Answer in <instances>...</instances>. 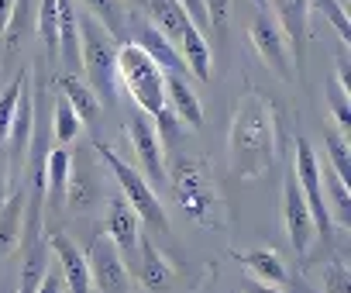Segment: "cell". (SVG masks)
Segmentation results:
<instances>
[{
    "label": "cell",
    "mask_w": 351,
    "mask_h": 293,
    "mask_svg": "<svg viewBox=\"0 0 351 293\" xmlns=\"http://www.w3.org/2000/svg\"><path fill=\"white\" fill-rule=\"evenodd\" d=\"M276 145H279V131H276L272 100L252 86L241 93L234 107L231 134H228V152H231L234 173L245 180L262 176L276 163Z\"/></svg>",
    "instance_id": "6da1fadb"
},
{
    "label": "cell",
    "mask_w": 351,
    "mask_h": 293,
    "mask_svg": "<svg viewBox=\"0 0 351 293\" xmlns=\"http://www.w3.org/2000/svg\"><path fill=\"white\" fill-rule=\"evenodd\" d=\"M165 183L172 190V200L180 204V211L190 214L197 224L217 228L224 221L217 180L210 176L200 156H183V152L172 156V163H165Z\"/></svg>",
    "instance_id": "7a4b0ae2"
},
{
    "label": "cell",
    "mask_w": 351,
    "mask_h": 293,
    "mask_svg": "<svg viewBox=\"0 0 351 293\" xmlns=\"http://www.w3.org/2000/svg\"><path fill=\"white\" fill-rule=\"evenodd\" d=\"M76 21H80V69H83V80L100 97V104H114V93H117V42L86 11L76 14Z\"/></svg>",
    "instance_id": "3957f363"
},
{
    "label": "cell",
    "mask_w": 351,
    "mask_h": 293,
    "mask_svg": "<svg viewBox=\"0 0 351 293\" xmlns=\"http://www.w3.org/2000/svg\"><path fill=\"white\" fill-rule=\"evenodd\" d=\"M117 83L141 114L155 117L165 107V73L134 42L117 45Z\"/></svg>",
    "instance_id": "277c9868"
},
{
    "label": "cell",
    "mask_w": 351,
    "mask_h": 293,
    "mask_svg": "<svg viewBox=\"0 0 351 293\" xmlns=\"http://www.w3.org/2000/svg\"><path fill=\"white\" fill-rule=\"evenodd\" d=\"M93 152H97L100 163H107V169L114 173V180H117V187H121V197L131 204V211L138 214V221L148 224V228L158 231V235H169V214H165V207H162L155 187H152L131 163H124V159L110 149V145H100V141H97Z\"/></svg>",
    "instance_id": "5b68a950"
},
{
    "label": "cell",
    "mask_w": 351,
    "mask_h": 293,
    "mask_svg": "<svg viewBox=\"0 0 351 293\" xmlns=\"http://www.w3.org/2000/svg\"><path fill=\"white\" fill-rule=\"evenodd\" d=\"M293 176L306 197V207L313 214V231L324 238V245L334 242V224H330V211L324 200V176H320V159L313 152V145L306 138H296V156H293Z\"/></svg>",
    "instance_id": "8992f818"
},
{
    "label": "cell",
    "mask_w": 351,
    "mask_h": 293,
    "mask_svg": "<svg viewBox=\"0 0 351 293\" xmlns=\"http://www.w3.org/2000/svg\"><path fill=\"white\" fill-rule=\"evenodd\" d=\"M35 131V86H32V73L21 69V90H18V104H14V117H11V131H8V169H11V183H21V169H25V156H28V141Z\"/></svg>",
    "instance_id": "52a82bcc"
},
{
    "label": "cell",
    "mask_w": 351,
    "mask_h": 293,
    "mask_svg": "<svg viewBox=\"0 0 351 293\" xmlns=\"http://www.w3.org/2000/svg\"><path fill=\"white\" fill-rule=\"evenodd\" d=\"M128 141L134 149V159H138V173L152 183V187H162L165 183V145L155 131V121L141 110H134L128 117Z\"/></svg>",
    "instance_id": "ba28073f"
},
{
    "label": "cell",
    "mask_w": 351,
    "mask_h": 293,
    "mask_svg": "<svg viewBox=\"0 0 351 293\" xmlns=\"http://www.w3.org/2000/svg\"><path fill=\"white\" fill-rule=\"evenodd\" d=\"M86 266H90V286L93 290H100V293H128L131 290V269L107 235L93 238V245L86 252Z\"/></svg>",
    "instance_id": "9c48e42d"
},
{
    "label": "cell",
    "mask_w": 351,
    "mask_h": 293,
    "mask_svg": "<svg viewBox=\"0 0 351 293\" xmlns=\"http://www.w3.org/2000/svg\"><path fill=\"white\" fill-rule=\"evenodd\" d=\"M248 35H252V45H255L258 59H262L282 83H296V69H293L289 45H286V38H282V32H279V25L272 21L269 11H258V14L252 18Z\"/></svg>",
    "instance_id": "30bf717a"
},
{
    "label": "cell",
    "mask_w": 351,
    "mask_h": 293,
    "mask_svg": "<svg viewBox=\"0 0 351 293\" xmlns=\"http://www.w3.org/2000/svg\"><path fill=\"white\" fill-rule=\"evenodd\" d=\"M104 200V183H100V169L93 163V152L80 149L76 156H69V180H66V207L76 214H90L97 204Z\"/></svg>",
    "instance_id": "8fae6325"
},
{
    "label": "cell",
    "mask_w": 351,
    "mask_h": 293,
    "mask_svg": "<svg viewBox=\"0 0 351 293\" xmlns=\"http://www.w3.org/2000/svg\"><path fill=\"white\" fill-rule=\"evenodd\" d=\"M282 224H286L293 252L303 259L310 252L317 231H313V214L306 207V197H303V190H300V183L293 176V166L286 169V180H282Z\"/></svg>",
    "instance_id": "7c38bea8"
},
{
    "label": "cell",
    "mask_w": 351,
    "mask_h": 293,
    "mask_svg": "<svg viewBox=\"0 0 351 293\" xmlns=\"http://www.w3.org/2000/svg\"><path fill=\"white\" fill-rule=\"evenodd\" d=\"M272 21L279 25L289 56L296 62V76H303V56H306V32H310V4L306 0H269Z\"/></svg>",
    "instance_id": "4fadbf2b"
},
{
    "label": "cell",
    "mask_w": 351,
    "mask_h": 293,
    "mask_svg": "<svg viewBox=\"0 0 351 293\" xmlns=\"http://www.w3.org/2000/svg\"><path fill=\"white\" fill-rule=\"evenodd\" d=\"M107 238L117 245V252L128 262V269H134V262H138V242H141V221H138V214L131 211V204L121 194L107 204Z\"/></svg>",
    "instance_id": "5bb4252c"
},
{
    "label": "cell",
    "mask_w": 351,
    "mask_h": 293,
    "mask_svg": "<svg viewBox=\"0 0 351 293\" xmlns=\"http://www.w3.org/2000/svg\"><path fill=\"white\" fill-rule=\"evenodd\" d=\"M45 242H49V248L56 252V262H59V272H62V283L69 286V293H90L93 286H90L86 252H80V245H76L69 235H62V231L49 235Z\"/></svg>",
    "instance_id": "9a60e30c"
},
{
    "label": "cell",
    "mask_w": 351,
    "mask_h": 293,
    "mask_svg": "<svg viewBox=\"0 0 351 293\" xmlns=\"http://www.w3.org/2000/svg\"><path fill=\"white\" fill-rule=\"evenodd\" d=\"M134 276H138V283L148 290V293H165L169 286H172V266H169V259L152 245V238L141 231V242H138V262H134V269H131Z\"/></svg>",
    "instance_id": "2e32d148"
},
{
    "label": "cell",
    "mask_w": 351,
    "mask_h": 293,
    "mask_svg": "<svg viewBox=\"0 0 351 293\" xmlns=\"http://www.w3.org/2000/svg\"><path fill=\"white\" fill-rule=\"evenodd\" d=\"M165 107L186 128H204V104L183 73H165Z\"/></svg>",
    "instance_id": "e0dca14e"
},
{
    "label": "cell",
    "mask_w": 351,
    "mask_h": 293,
    "mask_svg": "<svg viewBox=\"0 0 351 293\" xmlns=\"http://www.w3.org/2000/svg\"><path fill=\"white\" fill-rule=\"evenodd\" d=\"M162 73H183V76H190L186 73V62H183V56H180V49H176L152 21H145L141 28H138V42H134Z\"/></svg>",
    "instance_id": "ac0fdd59"
},
{
    "label": "cell",
    "mask_w": 351,
    "mask_h": 293,
    "mask_svg": "<svg viewBox=\"0 0 351 293\" xmlns=\"http://www.w3.org/2000/svg\"><path fill=\"white\" fill-rule=\"evenodd\" d=\"M21 235H25V190L21 183H14L8 200L0 204V259L18 252Z\"/></svg>",
    "instance_id": "d6986e66"
},
{
    "label": "cell",
    "mask_w": 351,
    "mask_h": 293,
    "mask_svg": "<svg viewBox=\"0 0 351 293\" xmlns=\"http://www.w3.org/2000/svg\"><path fill=\"white\" fill-rule=\"evenodd\" d=\"M176 49H180V56H183V62H186V73H193L197 80H210V73H214L210 49H207L204 32H200L193 21L180 32V38H176Z\"/></svg>",
    "instance_id": "ffe728a7"
},
{
    "label": "cell",
    "mask_w": 351,
    "mask_h": 293,
    "mask_svg": "<svg viewBox=\"0 0 351 293\" xmlns=\"http://www.w3.org/2000/svg\"><path fill=\"white\" fill-rule=\"evenodd\" d=\"M59 93L69 100V107L76 110V117H80L83 124H97V117H100V97L90 90V83H86L83 76L62 73V76H59Z\"/></svg>",
    "instance_id": "44dd1931"
},
{
    "label": "cell",
    "mask_w": 351,
    "mask_h": 293,
    "mask_svg": "<svg viewBox=\"0 0 351 293\" xmlns=\"http://www.w3.org/2000/svg\"><path fill=\"white\" fill-rule=\"evenodd\" d=\"M83 8L90 18H97L104 25V32L114 38V42H124V32L131 25V11L124 0H83Z\"/></svg>",
    "instance_id": "7402d4cb"
},
{
    "label": "cell",
    "mask_w": 351,
    "mask_h": 293,
    "mask_svg": "<svg viewBox=\"0 0 351 293\" xmlns=\"http://www.w3.org/2000/svg\"><path fill=\"white\" fill-rule=\"evenodd\" d=\"M320 176H324V200H327V211H334V218H330V224H337V228H351V187L334 173V169H320Z\"/></svg>",
    "instance_id": "603a6c76"
},
{
    "label": "cell",
    "mask_w": 351,
    "mask_h": 293,
    "mask_svg": "<svg viewBox=\"0 0 351 293\" xmlns=\"http://www.w3.org/2000/svg\"><path fill=\"white\" fill-rule=\"evenodd\" d=\"M241 266H245L255 279L272 283V286H282V283L289 279V276H286V262H282L272 248H255V252L241 255Z\"/></svg>",
    "instance_id": "cb8c5ba5"
},
{
    "label": "cell",
    "mask_w": 351,
    "mask_h": 293,
    "mask_svg": "<svg viewBox=\"0 0 351 293\" xmlns=\"http://www.w3.org/2000/svg\"><path fill=\"white\" fill-rule=\"evenodd\" d=\"M66 180H69V152L62 149H49V159H45V197L62 207L66 204Z\"/></svg>",
    "instance_id": "d4e9b609"
},
{
    "label": "cell",
    "mask_w": 351,
    "mask_h": 293,
    "mask_svg": "<svg viewBox=\"0 0 351 293\" xmlns=\"http://www.w3.org/2000/svg\"><path fill=\"white\" fill-rule=\"evenodd\" d=\"M83 134V121L76 117V110L69 107V100L59 93L56 100H52V138L59 141V145H69V141H76Z\"/></svg>",
    "instance_id": "484cf974"
},
{
    "label": "cell",
    "mask_w": 351,
    "mask_h": 293,
    "mask_svg": "<svg viewBox=\"0 0 351 293\" xmlns=\"http://www.w3.org/2000/svg\"><path fill=\"white\" fill-rule=\"evenodd\" d=\"M310 11L324 14V21L337 32L344 45H351V21H348V0H306Z\"/></svg>",
    "instance_id": "4316f807"
},
{
    "label": "cell",
    "mask_w": 351,
    "mask_h": 293,
    "mask_svg": "<svg viewBox=\"0 0 351 293\" xmlns=\"http://www.w3.org/2000/svg\"><path fill=\"white\" fill-rule=\"evenodd\" d=\"M28 21H32V0H14L11 21H8V28H4V38H0V42H4V56H8V59H11V56L21 49Z\"/></svg>",
    "instance_id": "83f0119b"
},
{
    "label": "cell",
    "mask_w": 351,
    "mask_h": 293,
    "mask_svg": "<svg viewBox=\"0 0 351 293\" xmlns=\"http://www.w3.org/2000/svg\"><path fill=\"white\" fill-rule=\"evenodd\" d=\"M324 145H327V156H330V169L351 187V149H348V141L341 131L327 128L324 131Z\"/></svg>",
    "instance_id": "f1b7e54d"
},
{
    "label": "cell",
    "mask_w": 351,
    "mask_h": 293,
    "mask_svg": "<svg viewBox=\"0 0 351 293\" xmlns=\"http://www.w3.org/2000/svg\"><path fill=\"white\" fill-rule=\"evenodd\" d=\"M327 104H330V110H334L337 131L348 134V131H351V93H348L337 80H330V86H327Z\"/></svg>",
    "instance_id": "f546056e"
},
{
    "label": "cell",
    "mask_w": 351,
    "mask_h": 293,
    "mask_svg": "<svg viewBox=\"0 0 351 293\" xmlns=\"http://www.w3.org/2000/svg\"><path fill=\"white\" fill-rule=\"evenodd\" d=\"M320 286L324 293H351V269L341 259H330L320 269Z\"/></svg>",
    "instance_id": "4dcf8cb0"
},
{
    "label": "cell",
    "mask_w": 351,
    "mask_h": 293,
    "mask_svg": "<svg viewBox=\"0 0 351 293\" xmlns=\"http://www.w3.org/2000/svg\"><path fill=\"white\" fill-rule=\"evenodd\" d=\"M18 90H21V73L8 83V90H0V149L8 141L11 131V117H14V104H18Z\"/></svg>",
    "instance_id": "1f68e13d"
},
{
    "label": "cell",
    "mask_w": 351,
    "mask_h": 293,
    "mask_svg": "<svg viewBox=\"0 0 351 293\" xmlns=\"http://www.w3.org/2000/svg\"><path fill=\"white\" fill-rule=\"evenodd\" d=\"M155 131H158V138H162V145H176V141H180L183 138V131H186V124L180 121V117H176L169 107H162L155 117Z\"/></svg>",
    "instance_id": "d6a6232c"
},
{
    "label": "cell",
    "mask_w": 351,
    "mask_h": 293,
    "mask_svg": "<svg viewBox=\"0 0 351 293\" xmlns=\"http://www.w3.org/2000/svg\"><path fill=\"white\" fill-rule=\"evenodd\" d=\"M204 11H207V28H214L224 38L231 21V0H204Z\"/></svg>",
    "instance_id": "836d02e7"
},
{
    "label": "cell",
    "mask_w": 351,
    "mask_h": 293,
    "mask_svg": "<svg viewBox=\"0 0 351 293\" xmlns=\"http://www.w3.org/2000/svg\"><path fill=\"white\" fill-rule=\"evenodd\" d=\"M62 290H66V283H62V272L49 266V269L42 272V279H38L35 293H62Z\"/></svg>",
    "instance_id": "e575fe53"
},
{
    "label": "cell",
    "mask_w": 351,
    "mask_h": 293,
    "mask_svg": "<svg viewBox=\"0 0 351 293\" xmlns=\"http://www.w3.org/2000/svg\"><path fill=\"white\" fill-rule=\"evenodd\" d=\"M180 8L186 11V18H190L200 32L207 28V11H204V0H180Z\"/></svg>",
    "instance_id": "d590c367"
},
{
    "label": "cell",
    "mask_w": 351,
    "mask_h": 293,
    "mask_svg": "<svg viewBox=\"0 0 351 293\" xmlns=\"http://www.w3.org/2000/svg\"><path fill=\"white\" fill-rule=\"evenodd\" d=\"M11 169H8V159L4 156H0V204H4L8 200V194H11Z\"/></svg>",
    "instance_id": "8d00e7d4"
},
{
    "label": "cell",
    "mask_w": 351,
    "mask_h": 293,
    "mask_svg": "<svg viewBox=\"0 0 351 293\" xmlns=\"http://www.w3.org/2000/svg\"><path fill=\"white\" fill-rule=\"evenodd\" d=\"M348 93H351V66H348V56H337V76H334Z\"/></svg>",
    "instance_id": "74e56055"
},
{
    "label": "cell",
    "mask_w": 351,
    "mask_h": 293,
    "mask_svg": "<svg viewBox=\"0 0 351 293\" xmlns=\"http://www.w3.org/2000/svg\"><path fill=\"white\" fill-rule=\"evenodd\" d=\"M11 11H14V0H0V38H4V28L11 21Z\"/></svg>",
    "instance_id": "f35d334b"
},
{
    "label": "cell",
    "mask_w": 351,
    "mask_h": 293,
    "mask_svg": "<svg viewBox=\"0 0 351 293\" xmlns=\"http://www.w3.org/2000/svg\"><path fill=\"white\" fill-rule=\"evenodd\" d=\"M248 293H282L279 286H272V283H262V279H255L252 286H248Z\"/></svg>",
    "instance_id": "ab89813d"
},
{
    "label": "cell",
    "mask_w": 351,
    "mask_h": 293,
    "mask_svg": "<svg viewBox=\"0 0 351 293\" xmlns=\"http://www.w3.org/2000/svg\"><path fill=\"white\" fill-rule=\"evenodd\" d=\"M124 4H128L131 11H138V8H145V0H124Z\"/></svg>",
    "instance_id": "60d3db41"
},
{
    "label": "cell",
    "mask_w": 351,
    "mask_h": 293,
    "mask_svg": "<svg viewBox=\"0 0 351 293\" xmlns=\"http://www.w3.org/2000/svg\"><path fill=\"white\" fill-rule=\"evenodd\" d=\"M252 4H255L258 11H269V0H252Z\"/></svg>",
    "instance_id": "b9f144b4"
}]
</instances>
